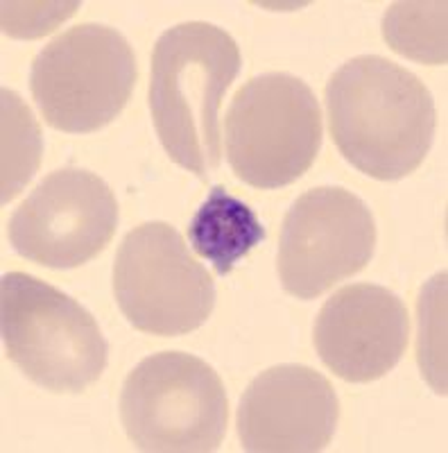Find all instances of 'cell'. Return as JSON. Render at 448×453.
Wrapping results in <instances>:
<instances>
[{
	"label": "cell",
	"mask_w": 448,
	"mask_h": 453,
	"mask_svg": "<svg viewBox=\"0 0 448 453\" xmlns=\"http://www.w3.org/2000/svg\"><path fill=\"white\" fill-rule=\"evenodd\" d=\"M326 109L340 155L374 180L410 175L433 145V96L414 73L385 57L342 64L326 84Z\"/></svg>",
	"instance_id": "6da1fadb"
},
{
	"label": "cell",
	"mask_w": 448,
	"mask_h": 453,
	"mask_svg": "<svg viewBox=\"0 0 448 453\" xmlns=\"http://www.w3.org/2000/svg\"><path fill=\"white\" fill-rule=\"evenodd\" d=\"M240 64L232 35L204 21L165 30L152 52L148 103L156 136L168 157L200 180L220 165L217 111Z\"/></svg>",
	"instance_id": "7a4b0ae2"
},
{
	"label": "cell",
	"mask_w": 448,
	"mask_h": 453,
	"mask_svg": "<svg viewBox=\"0 0 448 453\" xmlns=\"http://www.w3.org/2000/svg\"><path fill=\"white\" fill-rule=\"evenodd\" d=\"M3 340L7 358L32 383L57 395L87 392L107 367L98 322L72 297L23 273L3 277Z\"/></svg>",
	"instance_id": "3957f363"
},
{
	"label": "cell",
	"mask_w": 448,
	"mask_h": 453,
	"mask_svg": "<svg viewBox=\"0 0 448 453\" xmlns=\"http://www.w3.org/2000/svg\"><path fill=\"white\" fill-rule=\"evenodd\" d=\"M120 422L140 451H216L229 426L227 390L207 361L161 351L143 358L125 379Z\"/></svg>",
	"instance_id": "277c9868"
},
{
	"label": "cell",
	"mask_w": 448,
	"mask_h": 453,
	"mask_svg": "<svg viewBox=\"0 0 448 453\" xmlns=\"http://www.w3.org/2000/svg\"><path fill=\"white\" fill-rule=\"evenodd\" d=\"M322 109L313 88L290 73H265L240 87L224 120L233 175L254 188H281L315 164Z\"/></svg>",
	"instance_id": "5b68a950"
},
{
	"label": "cell",
	"mask_w": 448,
	"mask_h": 453,
	"mask_svg": "<svg viewBox=\"0 0 448 453\" xmlns=\"http://www.w3.org/2000/svg\"><path fill=\"white\" fill-rule=\"evenodd\" d=\"M136 57L118 30L84 23L52 39L34 57L30 91L43 120L68 134H91L127 104Z\"/></svg>",
	"instance_id": "8992f818"
},
{
	"label": "cell",
	"mask_w": 448,
	"mask_h": 453,
	"mask_svg": "<svg viewBox=\"0 0 448 453\" xmlns=\"http://www.w3.org/2000/svg\"><path fill=\"white\" fill-rule=\"evenodd\" d=\"M114 295L129 325L163 338L200 329L216 306L211 274L168 222H143L123 238Z\"/></svg>",
	"instance_id": "52a82bcc"
},
{
	"label": "cell",
	"mask_w": 448,
	"mask_h": 453,
	"mask_svg": "<svg viewBox=\"0 0 448 453\" xmlns=\"http://www.w3.org/2000/svg\"><path fill=\"white\" fill-rule=\"evenodd\" d=\"M376 222L369 206L340 186L297 197L278 242V277L297 299H315L361 273L374 257Z\"/></svg>",
	"instance_id": "ba28073f"
},
{
	"label": "cell",
	"mask_w": 448,
	"mask_h": 453,
	"mask_svg": "<svg viewBox=\"0 0 448 453\" xmlns=\"http://www.w3.org/2000/svg\"><path fill=\"white\" fill-rule=\"evenodd\" d=\"M118 226L114 193L88 170H55L11 213L16 254L46 268H80L107 248Z\"/></svg>",
	"instance_id": "9c48e42d"
},
{
	"label": "cell",
	"mask_w": 448,
	"mask_h": 453,
	"mask_svg": "<svg viewBox=\"0 0 448 453\" xmlns=\"http://www.w3.org/2000/svg\"><path fill=\"white\" fill-rule=\"evenodd\" d=\"M340 419V399L324 374L277 365L247 386L238 408V438L252 453H315L326 449Z\"/></svg>",
	"instance_id": "30bf717a"
},
{
	"label": "cell",
	"mask_w": 448,
	"mask_h": 453,
	"mask_svg": "<svg viewBox=\"0 0 448 453\" xmlns=\"http://www.w3.org/2000/svg\"><path fill=\"white\" fill-rule=\"evenodd\" d=\"M410 318L391 290L351 283L330 295L315 322L322 363L349 383L376 381L406 354Z\"/></svg>",
	"instance_id": "8fae6325"
},
{
	"label": "cell",
	"mask_w": 448,
	"mask_h": 453,
	"mask_svg": "<svg viewBox=\"0 0 448 453\" xmlns=\"http://www.w3.org/2000/svg\"><path fill=\"white\" fill-rule=\"evenodd\" d=\"M188 241L224 277L265 241V226L247 202L232 196L224 186H213L188 225Z\"/></svg>",
	"instance_id": "7c38bea8"
},
{
	"label": "cell",
	"mask_w": 448,
	"mask_h": 453,
	"mask_svg": "<svg viewBox=\"0 0 448 453\" xmlns=\"http://www.w3.org/2000/svg\"><path fill=\"white\" fill-rule=\"evenodd\" d=\"M448 5L444 0H401L391 3L383 16V39L399 55L421 64L448 62Z\"/></svg>",
	"instance_id": "4fadbf2b"
},
{
	"label": "cell",
	"mask_w": 448,
	"mask_h": 453,
	"mask_svg": "<svg viewBox=\"0 0 448 453\" xmlns=\"http://www.w3.org/2000/svg\"><path fill=\"white\" fill-rule=\"evenodd\" d=\"M42 129L21 96L3 88V204L14 200L42 161Z\"/></svg>",
	"instance_id": "5bb4252c"
},
{
	"label": "cell",
	"mask_w": 448,
	"mask_h": 453,
	"mask_svg": "<svg viewBox=\"0 0 448 453\" xmlns=\"http://www.w3.org/2000/svg\"><path fill=\"white\" fill-rule=\"evenodd\" d=\"M417 361L437 395H446V273L435 274L419 295Z\"/></svg>",
	"instance_id": "9a60e30c"
},
{
	"label": "cell",
	"mask_w": 448,
	"mask_h": 453,
	"mask_svg": "<svg viewBox=\"0 0 448 453\" xmlns=\"http://www.w3.org/2000/svg\"><path fill=\"white\" fill-rule=\"evenodd\" d=\"M80 3H3V30L16 39H34L66 21Z\"/></svg>",
	"instance_id": "2e32d148"
}]
</instances>
